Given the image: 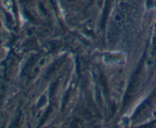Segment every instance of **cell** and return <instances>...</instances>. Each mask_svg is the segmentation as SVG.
I'll use <instances>...</instances> for the list:
<instances>
[{
	"label": "cell",
	"mask_w": 156,
	"mask_h": 128,
	"mask_svg": "<svg viewBox=\"0 0 156 128\" xmlns=\"http://www.w3.org/2000/svg\"><path fill=\"white\" fill-rule=\"evenodd\" d=\"M156 98L155 97H151L148 99L142 105V106L139 108L138 111H137L136 117H143L147 115L151 110L152 109L154 106V104L155 103Z\"/></svg>",
	"instance_id": "cell-1"
},
{
	"label": "cell",
	"mask_w": 156,
	"mask_h": 128,
	"mask_svg": "<svg viewBox=\"0 0 156 128\" xmlns=\"http://www.w3.org/2000/svg\"><path fill=\"white\" fill-rule=\"evenodd\" d=\"M156 55V34L152 41V48H151V56H155Z\"/></svg>",
	"instance_id": "cell-2"
}]
</instances>
